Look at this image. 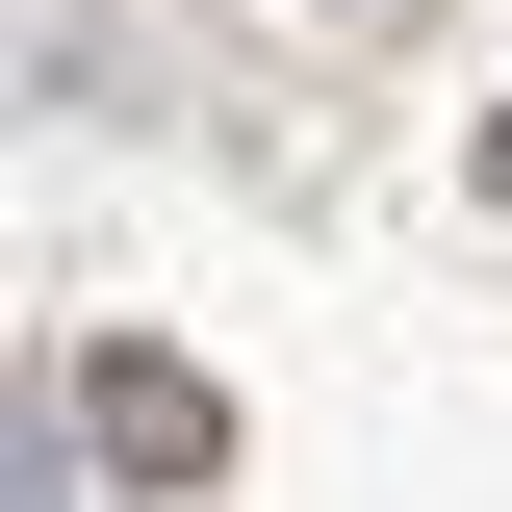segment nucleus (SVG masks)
Here are the masks:
<instances>
[{"label": "nucleus", "mask_w": 512, "mask_h": 512, "mask_svg": "<svg viewBox=\"0 0 512 512\" xmlns=\"http://www.w3.org/2000/svg\"><path fill=\"white\" fill-rule=\"evenodd\" d=\"M77 436H103L128 487H205V461H231V384L154 359V333H103V359H77Z\"/></svg>", "instance_id": "f257e3e1"}, {"label": "nucleus", "mask_w": 512, "mask_h": 512, "mask_svg": "<svg viewBox=\"0 0 512 512\" xmlns=\"http://www.w3.org/2000/svg\"><path fill=\"white\" fill-rule=\"evenodd\" d=\"M487 205H512V128H487Z\"/></svg>", "instance_id": "7ed1b4c3"}, {"label": "nucleus", "mask_w": 512, "mask_h": 512, "mask_svg": "<svg viewBox=\"0 0 512 512\" xmlns=\"http://www.w3.org/2000/svg\"><path fill=\"white\" fill-rule=\"evenodd\" d=\"M282 26H333V52H384V26H410V0H282Z\"/></svg>", "instance_id": "f03ea898"}]
</instances>
